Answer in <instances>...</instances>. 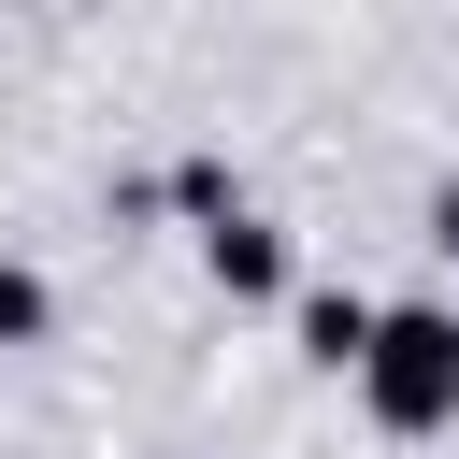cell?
<instances>
[{"instance_id":"obj_1","label":"cell","mask_w":459,"mask_h":459,"mask_svg":"<svg viewBox=\"0 0 459 459\" xmlns=\"http://www.w3.org/2000/svg\"><path fill=\"white\" fill-rule=\"evenodd\" d=\"M359 373H373V416H387V430H445V416H459V316H445V301L373 316Z\"/></svg>"},{"instance_id":"obj_2","label":"cell","mask_w":459,"mask_h":459,"mask_svg":"<svg viewBox=\"0 0 459 459\" xmlns=\"http://www.w3.org/2000/svg\"><path fill=\"white\" fill-rule=\"evenodd\" d=\"M215 287H230V301H273V287H287V244L230 215V230H215Z\"/></svg>"},{"instance_id":"obj_3","label":"cell","mask_w":459,"mask_h":459,"mask_svg":"<svg viewBox=\"0 0 459 459\" xmlns=\"http://www.w3.org/2000/svg\"><path fill=\"white\" fill-rule=\"evenodd\" d=\"M301 344H316V359H359V344H373V301H359V287H316V301H301Z\"/></svg>"},{"instance_id":"obj_4","label":"cell","mask_w":459,"mask_h":459,"mask_svg":"<svg viewBox=\"0 0 459 459\" xmlns=\"http://www.w3.org/2000/svg\"><path fill=\"white\" fill-rule=\"evenodd\" d=\"M29 330H43V287H29V273H0V344H29Z\"/></svg>"},{"instance_id":"obj_5","label":"cell","mask_w":459,"mask_h":459,"mask_svg":"<svg viewBox=\"0 0 459 459\" xmlns=\"http://www.w3.org/2000/svg\"><path fill=\"white\" fill-rule=\"evenodd\" d=\"M445 244H459V201H445Z\"/></svg>"}]
</instances>
